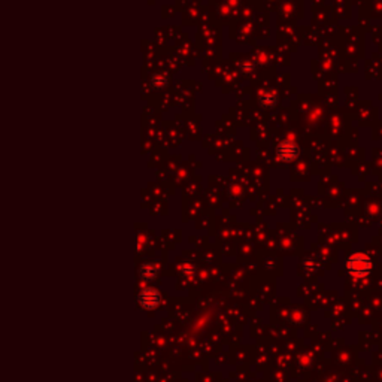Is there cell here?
<instances>
[{
	"mask_svg": "<svg viewBox=\"0 0 382 382\" xmlns=\"http://www.w3.org/2000/svg\"><path fill=\"white\" fill-rule=\"evenodd\" d=\"M346 270L354 276H366L372 270V261L366 254L355 253L346 260Z\"/></svg>",
	"mask_w": 382,
	"mask_h": 382,
	"instance_id": "1",
	"label": "cell"
},
{
	"mask_svg": "<svg viewBox=\"0 0 382 382\" xmlns=\"http://www.w3.org/2000/svg\"><path fill=\"white\" fill-rule=\"evenodd\" d=\"M298 148L297 145L291 140H284L278 148V156L284 162H291L297 157Z\"/></svg>",
	"mask_w": 382,
	"mask_h": 382,
	"instance_id": "2",
	"label": "cell"
}]
</instances>
